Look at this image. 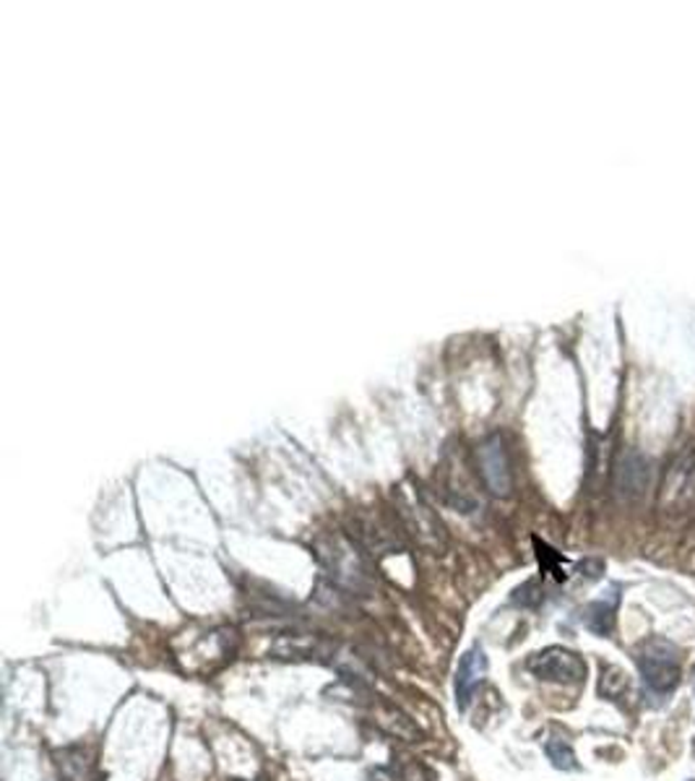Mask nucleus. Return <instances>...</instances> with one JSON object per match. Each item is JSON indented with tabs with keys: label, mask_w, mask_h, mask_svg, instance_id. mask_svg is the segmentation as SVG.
<instances>
[{
	"label": "nucleus",
	"mask_w": 695,
	"mask_h": 781,
	"mask_svg": "<svg viewBox=\"0 0 695 781\" xmlns=\"http://www.w3.org/2000/svg\"><path fill=\"white\" fill-rule=\"evenodd\" d=\"M615 610H618V599H599L584 610V625L597 635H610L615 628Z\"/></svg>",
	"instance_id": "0eeeda50"
},
{
	"label": "nucleus",
	"mask_w": 695,
	"mask_h": 781,
	"mask_svg": "<svg viewBox=\"0 0 695 781\" xmlns=\"http://www.w3.org/2000/svg\"><path fill=\"white\" fill-rule=\"evenodd\" d=\"M628 691H631V680H628L625 670H620V667H615V665H607L605 670H601V678H599L601 696H605L607 701H620L622 696H628Z\"/></svg>",
	"instance_id": "1a4fd4ad"
},
{
	"label": "nucleus",
	"mask_w": 695,
	"mask_h": 781,
	"mask_svg": "<svg viewBox=\"0 0 695 781\" xmlns=\"http://www.w3.org/2000/svg\"><path fill=\"white\" fill-rule=\"evenodd\" d=\"M526 670L542 683L581 685L586 680V661L566 646H547L526 659Z\"/></svg>",
	"instance_id": "f03ea898"
},
{
	"label": "nucleus",
	"mask_w": 695,
	"mask_h": 781,
	"mask_svg": "<svg viewBox=\"0 0 695 781\" xmlns=\"http://www.w3.org/2000/svg\"><path fill=\"white\" fill-rule=\"evenodd\" d=\"M487 678V657L480 646L469 648L459 661V670H456V704L463 711L469 704H472L476 687L482 685V680Z\"/></svg>",
	"instance_id": "39448f33"
},
{
	"label": "nucleus",
	"mask_w": 695,
	"mask_h": 781,
	"mask_svg": "<svg viewBox=\"0 0 695 781\" xmlns=\"http://www.w3.org/2000/svg\"><path fill=\"white\" fill-rule=\"evenodd\" d=\"M480 467H482V476H485L489 493L495 495H511L513 487V476H511V464H508V454L502 448L500 438H489L487 443H482L480 448Z\"/></svg>",
	"instance_id": "7ed1b4c3"
},
{
	"label": "nucleus",
	"mask_w": 695,
	"mask_h": 781,
	"mask_svg": "<svg viewBox=\"0 0 695 781\" xmlns=\"http://www.w3.org/2000/svg\"><path fill=\"white\" fill-rule=\"evenodd\" d=\"M323 562H326L336 584L347 588H360L365 584V566H362L360 555H357V549L344 545V542H334L331 553L323 555Z\"/></svg>",
	"instance_id": "423d86ee"
},
{
	"label": "nucleus",
	"mask_w": 695,
	"mask_h": 781,
	"mask_svg": "<svg viewBox=\"0 0 695 781\" xmlns=\"http://www.w3.org/2000/svg\"><path fill=\"white\" fill-rule=\"evenodd\" d=\"M513 602H516V605H521V607H537L542 602V592H539L537 581H529V584L521 586L519 592H516Z\"/></svg>",
	"instance_id": "9b49d317"
},
{
	"label": "nucleus",
	"mask_w": 695,
	"mask_h": 781,
	"mask_svg": "<svg viewBox=\"0 0 695 781\" xmlns=\"http://www.w3.org/2000/svg\"><path fill=\"white\" fill-rule=\"evenodd\" d=\"M638 670L644 683L659 696H667L680 685L683 678V661H680L678 646L667 639H648L638 648Z\"/></svg>",
	"instance_id": "f257e3e1"
},
{
	"label": "nucleus",
	"mask_w": 695,
	"mask_h": 781,
	"mask_svg": "<svg viewBox=\"0 0 695 781\" xmlns=\"http://www.w3.org/2000/svg\"><path fill=\"white\" fill-rule=\"evenodd\" d=\"M534 545H537V549H539L537 555H539V562H542V571L553 573L555 579H558V581H566V579H568V573L562 571V566H566V560H562V555L555 553L553 547L542 545L539 540H534Z\"/></svg>",
	"instance_id": "9d476101"
},
{
	"label": "nucleus",
	"mask_w": 695,
	"mask_h": 781,
	"mask_svg": "<svg viewBox=\"0 0 695 781\" xmlns=\"http://www.w3.org/2000/svg\"><path fill=\"white\" fill-rule=\"evenodd\" d=\"M545 756L549 758V764L555 766L558 771H575L579 769V758H575L573 745L568 743L566 737H547L545 740Z\"/></svg>",
	"instance_id": "6e6552de"
},
{
	"label": "nucleus",
	"mask_w": 695,
	"mask_h": 781,
	"mask_svg": "<svg viewBox=\"0 0 695 781\" xmlns=\"http://www.w3.org/2000/svg\"><path fill=\"white\" fill-rule=\"evenodd\" d=\"M648 472H651V464L644 454L625 451L615 464V493L625 500L641 498L648 487Z\"/></svg>",
	"instance_id": "20e7f679"
}]
</instances>
